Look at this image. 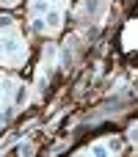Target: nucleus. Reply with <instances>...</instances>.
Listing matches in <instances>:
<instances>
[{
  "mask_svg": "<svg viewBox=\"0 0 138 157\" xmlns=\"http://www.w3.org/2000/svg\"><path fill=\"white\" fill-rule=\"evenodd\" d=\"M3 50L17 58V55H19V41H17V39H8V41H3Z\"/></svg>",
  "mask_w": 138,
  "mask_h": 157,
  "instance_id": "f257e3e1",
  "label": "nucleus"
},
{
  "mask_svg": "<svg viewBox=\"0 0 138 157\" xmlns=\"http://www.w3.org/2000/svg\"><path fill=\"white\" fill-rule=\"evenodd\" d=\"M44 22H47V28H58V22H61V14L50 8V11H47V19H44Z\"/></svg>",
  "mask_w": 138,
  "mask_h": 157,
  "instance_id": "f03ea898",
  "label": "nucleus"
},
{
  "mask_svg": "<svg viewBox=\"0 0 138 157\" xmlns=\"http://www.w3.org/2000/svg\"><path fill=\"white\" fill-rule=\"evenodd\" d=\"M47 11H50L47 0H36V3H33V14H47Z\"/></svg>",
  "mask_w": 138,
  "mask_h": 157,
  "instance_id": "7ed1b4c3",
  "label": "nucleus"
},
{
  "mask_svg": "<svg viewBox=\"0 0 138 157\" xmlns=\"http://www.w3.org/2000/svg\"><path fill=\"white\" fill-rule=\"evenodd\" d=\"M25 99H28V88L22 86V88H17V97H14V102H17V105H25Z\"/></svg>",
  "mask_w": 138,
  "mask_h": 157,
  "instance_id": "20e7f679",
  "label": "nucleus"
},
{
  "mask_svg": "<svg viewBox=\"0 0 138 157\" xmlns=\"http://www.w3.org/2000/svg\"><path fill=\"white\" fill-rule=\"evenodd\" d=\"M11 25H14V19H11V17H3V14H0V33H3V30H8Z\"/></svg>",
  "mask_w": 138,
  "mask_h": 157,
  "instance_id": "39448f33",
  "label": "nucleus"
},
{
  "mask_svg": "<svg viewBox=\"0 0 138 157\" xmlns=\"http://www.w3.org/2000/svg\"><path fill=\"white\" fill-rule=\"evenodd\" d=\"M44 28H47L44 19H33V33H44Z\"/></svg>",
  "mask_w": 138,
  "mask_h": 157,
  "instance_id": "423d86ee",
  "label": "nucleus"
},
{
  "mask_svg": "<svg viewBox=\"0 0 138 157\" xmlns=\"http://www.w3.org/2000/svg\"><path fill=\"white\" fill-rule=\"evenodd\" d=\"M69 63H72V52H69V47H66V50L61 52V66H69Z\"/></svg>",
  "mask_w": 138,
  "mask_h": 157,
  "instance_id": "0eeeda50",
  "label": "nucleus"
},
{
  "mask_svg": "<svg viewBox=\"0 0 138 157\" xmlns=\"http://www.w3.org/2000/svg\"><path fill=\"white\" fill-rule=\"evenodd\" d=\"M97 0H86V14H97Z\"/></svg>",
  "mask_w": 138,
  "mask_h": 157,
  "instance_id": "6e6552de",
  "label": "nucleus"
},
{
  "mask_svg": "<svg viewBox=\"0 0 138 157\" xmlns=\"http://www.w3.org/2000/svg\"><path fill=\"white\" fill-rule=\"evenodd\" d=\"M91 152H94L97 157H105V155H108V146H94Z\"/></svg>",
  "mask_w": 138,
  "mask_h": 157,
  "instance_id": "1a4fd4ad",
  "label": "nucleus"
},
{
  "mask_svg": "<svg viewBox=\"0 0 138 157\" xmlns=\"http://www.w3.org/2000/svg\"><path fill=\"white\" fill-rule=\"evenodd\" d=\"M108 149H111V152H119V149H122V144L113 138V141H108Z\"/></svg>",
  "mask_w": 138,
  "mask_h": 157,
  "instance_id": "9d476101",
  "label": "nucleus"
},
{
  "mask_svg": "<svg viewBox=\"0 0 138 157\" xmlns=\"http://www.w3.org/2000/svg\"><path fill=\"white\" fill-rule=\"evenodd\" d=\"M130 138H133V141L138 144V127H133V130H130Z\"/></svg>",
  "mask_w": 138,
  "mask_h": 157,
  "instance_id": "9b49d317",
  "label": "nucleus"
},
{
  "mask_svg": "<svg viewBox=\"0 0 138 157\" xmlns=\"http://www.w3.org/2000/svg\"><path fill=\"white\" fill-rule=\"evenodd\" d=\"M6 121H8V116H6V113H0V127H3Z\"/></svg>",
  "mask_w": 138,
  "mask_h": 157,
  "instance_id": "f8f14e48",
  "label": "nucleus"
},
{
  "mask_svg": "<svg viewBox=\"0 0 138 157\" xmlns=\"http://www.w3.org/2000/svg\"><path fill=\"white\" fill-rule=\"evenodd\" d=\"M0 3H6V6H11V3H14V0H0Z\"/></svg>",
  "mask_w": 138,
  "mask_h": 157,
  "instance_id": "ddd939ff",
  "label": "nucleus"
},
{
  "mask_svg": "<svg viewBox=\"0 0 138 157\" xmlns=\"http://www.w3.org/2000/svg\"><path fill=\"white\" fill-rule=\"evenodd\" d=\"M0 55H3V44H0Z\"/></svg>",
  "mask_w": 138,
  "mask_h": 157,
  "instance_id": "4468645a",
  "label": "nucleus"
}]
</instances>
